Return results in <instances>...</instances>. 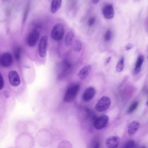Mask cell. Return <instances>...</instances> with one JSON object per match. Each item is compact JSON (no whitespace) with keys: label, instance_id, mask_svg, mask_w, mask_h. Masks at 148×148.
<instances>
[{"label":"cell","instance_id":"17","mask_svg":"<svg viewBox=\"0 0 148 148\" xmlns=\"http://www.w3.org/2000/svg\"><path fill=\"white\" fill-rule=\"evenodd\" d=\"M124 67V58L122 57L117 64V65L116 66V70L117 72H121L123 71Z\"/></svg>","mask_w":148,"mask_h":148},{"label":"cell","instance_id":"23","mask_svg":"<svg viewBox=\"0 0 148 148\" xmlns=\"http://www.w3.org/2000/svg\"><path fill=\"white\" fill-rule=\"evenodd\" d=\"M99 147H100L99 140L98 139L93 140L91 143V148H99Z\"/></svg>","mask_w":148,"mask_h":148},{"label":"cell","instance_id":"29","mask_svg":"<svg viewBox=\"0 0 148 148\" xmlns=\"http://www.w3.org/2000/svg\"><path fill=\"white\" fill-rule=\"evenodd\" d=\"M146 106L148 107V100L147 101V102H146Z\"/></svg>","mask_w":148,"mask_h":148},{"label":"cell","instance_id":"20","mask_svg":"<svg viewBox=\"0 0 148 148\" xmlns=\"http://www.w3.org/2000/svg\"><path fill=\"white\" fill-rule=\"evenodd\" d=\"M138 103H138V101H135V102H134L130 105V106L129 107V108L128 109L127 113L128 114H130V113H132V112L137 108V107H138Z\"/></svg>","mask_w":148,"mask_h":148},{"label":"cell","instance_id":"13","mask_svg":"<svg viewBox=\"0 0 148 148\" xmlns=\"http://www.w3.org/2000/svg\"><path fill=\"white\" fill-rule=\"evenodd\" d=\"M139 128V123L137 121L131 122L127 128V132L130 136H133Z\"/></svg>","mask_w":148,"mask_h":148},{"label":"cell","instance_id":"12","mask_svg":"<svg viewBox=\"0 0 148 148\" xmlns=\"http://www.w3.org/2000/svg\"><path fill=\"white\" fill-rule=\"evenodd\" d=\"M91 70V66L89 64L86 65L80 69V71L77 73V76L80 79H84L90 74Z\"/></svg>","mask_w":148,"mask_h":148},{"label":"cell","instance_id":"24","mask_svg":"<svg viewBox=\"0 0 148 148\" xmlns=\"http://www.w3.org/2000/svg\"><path fill=\"white\" fill-rule=\"evenodd\" d=\"M95 22V17L94 16H91L88 20V21H87L88 25L89 27H91L94 24Z\"/></svg>","mask_w":148,"mask_h":148},{"label":"cell","instance_id":"15","mask_svg":"<svg viewBox=\"0 0 148 148\" xmlns=\"http://www.w3.org/2000/svg\"><path fill=\"white\" fill-rule=\"evenodd\" d=\"M62 5V0H52L51 3L50 10L52 13H55L61 8Z\"/></svg>","mask_w":148,"mask_h":148},{"label":"cell","instance_id":"22","mask_svg":"<svg viewBox=\"0 0 148 148\" xmlns=\"http://www.w3.org/2000/svg\"><path fill=\"white\" fill-rule=\"evenodd\" d=\"M135 145V142L133 140H130L125 143L124 148H134Z\"/></svg>","mask_w":148,"mask_h":148},{"label":"cell","instance_id":"6","mask_svg":"<svg viewBox=\"0 0 148 148\" xmlns=\"http://www.w3.org/2000/svg\"><path fill=\"white\" fill-rule=\"evenodd\" d=\"M47 42L48 38L47 36L44 35L40 39L39 46H38V51L39 55L40 57H45L47 54Z\"/></svg>","mask_w":148,"mask_h":148},{"label":"cell","instance_id":"26","mask_svg":"<svg viewBox=\"0 0 148 148\" xmlns=\"http://www.w3.org/2000/svg\"><path fill=\"white\" fill-rule=\"evenodd\" d=\"M4 86V81H3V77L2 76V75H1V87H0V90H2Z\"/></svg>","mask_w":148,"mask_h":148},{"label":"cell","instance_id":"16","mask_svg":"<svg viewBox=\"0 0 148 148\" xmlns=\"http://www.w3.org/2000/svg\"><path fill=\"white\" fill-rule=\"evenodd\" d=\"M144 61V57L142 55L139 56L136 63H135V68H134V72L135 73H138L141 69V66L143 64V62Z\"/></svg>","mask_w":148,"mask_h":148},{"label":"cell","instance_id":"2","mask_svg":"<svg viewBox=\"0 0 148 148\" xmlns=\"http://www.w3.org/2000/svg\"><path fill=\"white\" fill-rule=\"evenodd\" d=\"M64 35V25L61 23H57L53 28L51 32V36L53 39L56 41L61 40Z\"/></svg>","mask_w":148,"mask_h":148},{"label":"cell","instance_id":"7","mask_svg":"<svg viewBox=\"0 0 148 148\" xmlns=\"http://www.w3.org/2000/svg\"><path fill=\"white\" fill-rule=\"evenodd\" d=\"M8 80L11 86L17 87L21 83V79L19 74L16 71H10L8 73Z\"/></svg>","mask_w":148,"mask_h":148},{"label":"cell","instance_id":"8","mask_svg":"<svg viewBox=\"0 0 148 148\" xmlns=\"http://www.w3.org/2000/svg\"><path fill=\"white\" fill-rule=\"evenodd\" d=\"M103 16L106 19H112L114 16V10L113 6L111 4L105 5L102 10Z\"/></svg>","mask_w":148,"mask_h":148},{"label":"cell","instance_id":"9","mask_svg":"<svg viewBox=\"0 0 148 148\" xmlns=\"http://www.w3.org/2000/svg\"><path fill=\"white\" fill-rule=\"evenodd\" d=\"M120 138L117 136H111L108 137L105 142L108 148H117L119 145Z\"/></svg>","mask_w":148,"mask_h":148},{"label":"cell","instance_id":"11","mask_svg":"<svg viewBox=\"0 0 148 148\" xmlns=\"http://www.w3.org/2000/svg\"><path fill=\"white\" fill-rule=\"evenodd\" d=\"M95 95V90L92 87H89L86 89L83 94V99L86 102L91 100Z\"/></svg>","mask_w":148,"mask_h":148},{"label":"cell","instance_id":"3","mask_svg":"<svg viewBox=\"0 0 148 148\" xmlns=\"http://www.w3.org/2000/svg\"><path fill=\"white\" fill-rule=\"evenodd\" d=\"M111 103L110 99L107 96H103L99 99L95 105V109L99 112L106 110Z\"/></svg>","mask_w":148,"mask_h":148},{"label":"cell","instance_id":"18","mask_svg":"<svg viewBox=\"0 0 148 148\" xmlns=\"http://www.w3.org/2000/svg\"><path fill=\"white\" fill-rule=\"evenodd\" d=\"M14 56L16 60H19L21 58V48L20 46L16 47L13 50Z\"/></svg>","mask_w":148,"mask_h":148},{"label":"cell","instance_id":"31","mask_svg":"<svg viewBox=\"0 0 148 148\" xmlns=\"http://www.w3.org/2000/svg\"><path fill=\"white\" fill-rule=\"evenodd\" d=\"M147 59H148V54H147Z\"/></svg>","mask_w":148,"mask_h":148},{"label":"cell","instance_id":"27","mask_svg":"<svg viewBox=\"0 0 148 148\" xmlns=\"http://www.w3.org/2000/svg\"><path fill=\"white\" fill-rule=\"evenodd\" d=\"M99 1V0H91V2H92L93 3H95V4L98 3Z\"/></svg>","mask_w":148,"mask_h":148},{"label":"cell","instance_id":"21","mask_svg":"<svg viewBox=\"0 0 148 148\" xmlns=\"http://www.w3.org/2000/svg\"><path fill=\"white\" fill-rule=\"evenodd\" d=\"M112 32L110 29H108L105 35H104V39L105 41H109L111 38H112Z\"/></svg>","mask_w":148,"mask_h":148},{"label":"cell","instance_id":"25","mask_svg":"<svg viewBox=\"0 0 148 148\" xmlns=\"http://www.w3.org/2000/svg\"><path fill=\"white\" fill-rule=\"evenodd\" d=\"M29 5L27 6V8L25 9V12L24 13V21H25L26 20V18H27V15H28V10H29Z\"/></svg>","mask_w":148,"mask_h":148},{"label":"cell","instance_id":"30","mask_svg":"<svg viewBox=\"0 0 148 148\" xmlns=\"http://www.w3.org/2000/svg\"><path fill=\"white\" fill-rule=\"evenodd\" d=\"M140 148H146V147H145V146H142V147H141Z\"/></svg>","mask_w":148,"mask_h":148},{"label":"cell","instance_id":"5","mask_svg":"<svg viewBox=\"0 0 148 148\" xmlns=\"http://www.w3.org/2000/svg\"><path fill=\"white\" fill-rule=\"evenodd\" d=\"M39 38V31L37 28L33 29L27 38V43L30 47L34 46L38 41Z\"/></svg>","mask_w":148,"mask_h":148},{"label":"cell","instance_id":"1","mask_svg":"<svg viewBox=\"0 0 148 148\" xmlns=\"http://www.w3.org/2000/svg\"><path fill=\"white\" fill-rule=\"evenodd\" d=\"M80 89L79 84H73L71 85L66 90L64 96L63 100L65 102H70L72 101L76 97Z\"/></svg>","mask_w":148,"mask_h":148},{"label":"cell","instance_id":"4","mask_svg":"<svg viewBox=\"0 0 148 148\" xmlns=\"http://www.w3.org/2000/svg\"><path fill=\"white\" fill-rule=\"evenodd\" d=\"M108 121L109 117L108 116L105 114L101 115L94 120L93 125L97 130H102L108 125Z\"/></svg>","mask_w":148,"mask_h":148},{"label":"cell","instance_id":"14","mask_svg":"<svg viewBox=\"0 0 148 148\" xmlns=\"http://www.w3.org/2000/svg\"><path fill=\"white\" fill-rule=\"evenodd\" d=\"M74 39H75V34L72 31H69L65 37V40L64 43L65 45L67 47L71 46L72 44L74 43Z\"/></svg>","mask_w":148,"mask_h":148},{"label":"cell","instance_id":"28","mask_svg":"<svg viewBox=\"0 0 148 148\" xmlns=\"http://www.w3.org/2000/svg\"><path fill=\"white\" fill-rule=\"evenodd\" d=\"M130 45H128L126 46V50H129L132 47V46H130Z\"/></svg>","mask_w":148,"mask_h":148},{"label":"cell","instance_id":"19","mask_svg":"<svg viewBox=\"0 0 148 148\" xmlns=\"http://www.w3.org/2000/svg\"><path fill=\"white\" fill-rule=\"evenodd\" d=\"M82 45L80 40H76L73 43V50L76 52H79L82 50Z\"/></svg>","mask_w":148,"mask_h":148},{"label":"cell","instance_id":"10","mask_svg":"<svg viewBox=\"0 0 148 148\" xmlns=\"http://www.w3.org/2000/svg\"><path fill=\"white\" fill-rule=\"evenodd\" d=\"M0 62L3 67L9 66L12 62V56L11 54L7 52L3 53L1 56Z\"/></svg>","mask_w":148,"mask_h":148}]
</instances>
